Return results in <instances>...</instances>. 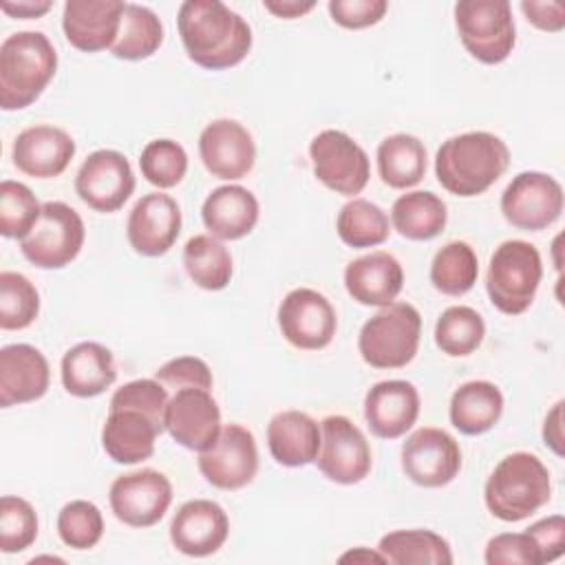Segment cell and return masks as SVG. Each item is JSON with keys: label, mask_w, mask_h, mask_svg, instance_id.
<instances>
[{"label": "cell", "mask_w": 565, "mask_h": 565, "mask_svg": "<svg viewBox=\"0 0 565 565\" xmlns=\"http://www.w3.org/2000/svg\"><path fill=\"white\" fill-rule=\"evenodd\" d=\"M188 57L207 71L241 64L252 49V29L236 11L218 0H185L177 15Z\"/></svg>", "instance_id": "1"}, {"label": "cell", "mask_w": 565, "mask_h": 565, "mask_svg": "<svg viewBox=\"0 0 565 565\" xmlns=\"http://www.w3.org/2000/svg\"><path fill=\"white\" fill-rule=\"evenodd\" d=\"M510 166L505 141L486 130H470L446 139L435 157V177L439 185L455 196H477Z\"/></svg>", "instance_id": "2"}, {"label": "cell", "mask_w": 565, "mask_h": 565, "mask_svg": "<svg viewBox=\"0 0 565 565\" xmlns=\"http://www.w3.org/2000/svg\"><path fill=\"white\" fill-rule=\"evenodd\" d=\"M57 53L42 31H18L0 44V106L22 110L49 86Z\"/></svg>", "instance_id": "3"}, {"label": "cell", "mask_w": 565, "mask_h": 565, "mask_svg": "<svg viewBox=\"0 0 565 565\" xmlns=\"http://www.w3.org/2000/svg\"><path fill=\"white\" fill-rule=\"evenodd\" d=\"M552 494L550 470L532 452L505 455L490 472L483 501L492 516L516 523L541 510Z\"/></svg>", "instance_id": "4"}, {"label": "cell", "mask_w": 565, "mask_h": 565, "mask_svg": "<svg viewBox=\"0 0 565 565\" xmlns=\"http://www.w3.org/2000/svg\"><path fill=\"white\" fill-rule=\"evenodd\" d=\"M543 278L539 249L527 241H503L490 256L486 291L490 302L505 316L530 309Z\"/></svg>", "instance_id": "5"}, {"label": "cell", "mask_w": 565, "mask_h": 565, "mask_svg": "<svg viewBox=\"0 0 565 565\" xmlns=\"http://www.w3.org/2000/svg\"><path fill=\"white\" fill-rule=\"evenodd\" d=\"M419 338V311L411 302H391L362 324L358 351L373 369H402L417 355Z\"/></svg>", "instance_id": "6"}, {"label": "cell", "mask_w": 565, "mask_h": 565, "mask_svg": "<svg viewBox=\"0 0 565 565\" xmlns=\"http://www.w3.org/2000/svg\"><path fill=\"white\" fill-rule=\"evenodd\" d=\"M455 26L466 51L481 64H501L516 42L512 7L505 0H461Z\"/></svg>", "instance_id": "7"}, {"label": "cell", "mask_w": 565, "mask_h": 565, "mask_svg": "<svg viewBox=\"0 0 565 565\" xmlns=\"http://www.w3.org/2000/svg\"><path fill=\"white\" fill-rule=\"evenodd\" d=\"M84 238L86 227L82 216L62 201H46L40 221L20 241V252L40 269H62L77 258Z\"/></svg>", "instance_id": "8"}, {"label": "cell", "mask_w": 565, "mask_h": 565, "mask_svg": "<svg viewBox=\"0 0 565 565\" xmlns=\"http://www.w3.org/2000/svg\"><path fill=\"white\" fill-rule=\"evenodd\" d=\"M309 157L316 179L335 194L355 196L369 183V154L342 130L318 132L309 143Z\"/></svg>", "instance_id": "9"}, {"label": "cell", "mask_w": 565, "mask_h": 565, "mask_svg": "<svg viewBox=\"0 0 565 565\" xmlns=\"http://www.w3.org/2000/svg\"><path fill=\"white\" fill-rule=\"evenodd\" d=\"M561 212L563 188L545 172H519L501 194V214L516 230L541 232L556 223Z\"/></svg>", "instance_id": "10"}, {"label": "cell", "mask_w": 565, "mask_h": 565, "mask_svg": "<svg viewBox=\"0 0 565 565\" xmlns=\"http://www.w3.org/2000/svg\"><path fill=\"white\" fill-rule=\"evenodd\" d=\"M320 450L316 463L335 483L353 486L371 472V446L364 433L344 415H329L320 422Z\"/></svg>", "instance_id": "11"}, {"label": "cell", "mask_w": 565, "mask_h": 565, "mask_svg": "<svg viewBox=\"0 0 565 565\" xmlns=\"http://www.w3.org/2000/svg\"><path fill=\"white\" fill-rule=\"evenodd\" d=\"M113 514L130 527H150L159 523L172 503L170 479L152 468L119 475L108 490Z\"/></svg>", "instance_id": "12"}, {"label": "cell", "mask_w": 565, "mask_h": 565, "mask_svg": "<svg viewBox=\"0 0 565 565\" xmlns=\"http://www.w3.org/2000/svg\"><path fill=\"white\" fill-rule=\"evenodd\" d=\"M278 327L291 347L320 351L331 344L338 329V316L327 296L309 287H298L278 305Z\"/></svg>", "instance_id": "13"}, {"label": "cell", "mask_w": 565, "mask_h": 565, "mask_svg": "<svg viewBox=\"0 0 565 565\" xmlns=\"http://www.w3.org/2000/svg\"><path fill=\"white\" fill-rule=\"evenodd\" d=\"M199 470L218 490H241L258 472V448L252 430L241 424H225L216 441L199 452Z\"/></svg>", "instance_id": "14"}, {"label": "cell", "mask_w": 565, "mask_h": 565, "mask_svg": "<svg viewBox=\"0 0 565 565\" xmlns=\"http://www.w3.org/2000/svg\"><path fill=\"white\" fill-rule=\"evenodd\" d=\"M402 470L422 488L448 486L461 470V448L444 428H417L402 444Z\"/></svg>", "instance_id": "15"}, {"label": "cell", "mask_w": 565, "mask_h": 565, "mask_svg": "<svg viewBox=\"0 0 565 565\" xmlns=\"http://www.w3.org/2000/svg\"><path fill=\"white\" fill-rule=\"evenodd\" d=\"M75 192L95 212H117L135 192L130 161L117 150L90 152L75 174Z\"/></svg>", "instance_id": "16"}, {"label": "cell", "mask_w": 565, "mask_h": 565, "mask_svg": "<svg viewBox=\"0 0 565 565\" xmlns=\"http://www.w3.org/2000/svg\"><path fill=\"white\" fill-rule=\"evenodd\" d=\"M221 408L207 388L174 391L166 408V430L170 437L188 448L203 452L221 433Z\"/></svg>", "instance_id": "17"}, {"label": "cell", "mask_w": 565, "mask_h": 565, "mask_svg": "<svg viewBox=\"0 0 565 565\" xmlns=\"http://www.w3.org/2000/svg\"><path fill=\"white\" fill-rule=\"evenodd\" d=\"M199 154L212 177L238 181L256 163V143L236 119H214L199 135Z\"/></svg>", "instance_id": "18"}, {"label": "cell", "mask_w": 565, "mask_h": 565, "mask_svg": "<svg viewBox=\"0 0 565 565\" xmlns=\"http://www.w3.org/2000/svg\"><path fill=\"white\" fill-rule=\"evenodd\" d=\"M181 232L179 203L163 192L143 194L130 210L126 236L130 247L148 258L170 252Z\"/></svg>", "instance_id": "19"}, {"label": "cell", "mask_w": 565, "mask_h": 565, "mask_svg": "<svg viewBox=\"0 0 565 565\" xmlns=\"http://www.w3.org/2000/svg\"><path fill=\"white\" fill-rule=\"evenodd\" d=\"M126 2L121 0H68L62 13V29L68 44L82 53L113 49Z\"/></svg>", "instance_id": "20"}, {"label": "cell", "mask_w": 565, "mask_h": 565, "mask_svg": "<svg viewBox=\"0 0 565 565\" xmlns=\"http://www.w3.org/2000/svg\"><path fill=\"white\" fill-rule=\"evenodd\" d=\"M230 534L225 510L210 499L185 501L170 521V541L185 556H210L223 547Z\"/></svg>", "instance_id": "21"}, {"label": "cell", "mask_w": 565, "mask_h": 565, "mask_svg": "<svg viewBox=\"0 0 565 565\" xmlns=\"http://www.w3.org/2000/svg\"><path fill=\"white\" fill-rule=\"evenodd\" d=\"M13 166L33 179L60 177L75 157L73 137L49 124L24 128L13 141Z\"/></svg>", "instance_id": "22"}, {"label": "cell", "mask_w": 565, "mask_h": 565, "mask_svg": "<svg viewBox=\"0 0 565 565\" xmlns=\"http://www.w3.org/2000/svg\"><path fill=\"white\" fill-rule=\"evenodd\" d=\"M364 417L380 439L406 435L419 417V393L406 380H384L373 384L364 397Z\"/></svg>", "instance_id": "23"}, {"label": "cell", "mask_w": 565, "mask_h": 565, "mask_svg": "<svg viewBox=\"0 0 565 565\" xmlns=\"http://www.w3.org/2000/svg\"><path fill=\"white\" fill-rule=\"evenodd\" d=\"M51 369L44 353L31 344L0 349V406L29 404L49 391Z\"/></svg>", "instance_id": "24"}, {"label": "cell", "mask_w": 565, "mask_h": 565, "mask_svg": "<svg viewBox=\"0 0 565 565\" xmlns=\"http://www.w3.org/2000/svg\"><path fill=\"white\" fill-rule=\"evenodd\" d=\"M344 287L364 307H386L395 302L404 287V269L393 254L377 249L353 258L344 267Z\"/></svg>", "instance_id": "25"}, {"label": "cell", "mask_w": 565, "mask_h": 565, "mask_svg": "<svg viewBox=\"0 0 565 565\" xmlns=\"http://www.w3.org/2000/svg\"><path fill=\"white\" fill-rule=\"evenodd\" d=\"M258 199L243 185L227 183L214 188L201 207L205 230L221 241H238L258 223Z\"/></svg>", "instance_id": "26"}, {"label": "cell", "mask_w": 565, "mask_h": 565, "mask_svg": "<svg viewBox=\"0 0 565 565\" xmlns=\"http://www.w3.org/2000/svg\"><path fill=\"white\" fill-rule=\"evenodd\" d=\"M159 426L143 413L132 408L108 411L102 428V446L115 463H139L152 457Z\"/></svg>", "instance_id": "27"}, {"label": "cell", "mask_w": 565, "mask_h": 565, "mask_svg": "<svg viewBox=\"0 0 565 565\" xmlns=\"http://www.w3.org/2000/svg\"><path fill=\"white\" fill-rule=\"evenodd\" d=\"M320 424L302 411L276 413L267 424V446L276 463L300 468L316 461L320 450Z\"/></svg>", "instance_id": "28"}, {"label": "cell", "mask_w": 565, "mask_h": 565, "mask_svg": "<svg viewBox=\"0 0 565 565\" xmlns=\"http://www.w3.org/2000/svg\"><path fill=\"white\" fill-rule=\"evenodd\" d=\"M62 384L75 397L102 395L117 380L113 353L99 342H79L62 358Z\"/></svg>", "instance_id": "29"}, {"label": "cell", "mask_w": 565, "mask_h": 565, "mask_svg": "<svg viewBox=\"0 0 565 565\" xmlns=\"http://www.w3.org/2000/svg\"><path fill=\"white\" fill-rule=\"evenodd\" d=\"M503 413V395L497 384L488 380H472L461 384L450 397V424L463 435L488 433Z\"/></svg>", "instance_id": "30"}, {"label": "cell", "mask_w": 565, "mask_h": 565, "mask_svg": "<svg viewBox=\"0 0 565 565\" xmlns=\"http://www.w3.org/2000/svg\"><path fill=\"white\" fill-rule=\"evenodd\" d=\"M375 159L382 183L393 190L413 188L426 174V148L415 135L397 132L382 139Z\"/></svg>", "instance_id": "31"}, {"label": "cell", "mask_w": 565, "mask_h": 565, "mask_svg": "<svg viewBox=\"0 0 565 565\" xmlns=\"http://www.w3.org/2000/svg\"><path fill=\"white\" fill-rule=\"evenodd\" d=\"M446 203L428 190L406 192L397 196L391 207L393 227L408 241H430L439 236L446 227Z\"/></svg>", "instance_id": "32"}, {"label": "cell", "mask_w": 565, "mask_h": 565, "mask_svg": "<svg viewBox=\"0 0 565 565\" xmlns=\"http://www.w3.org/2000/svg\"><path fill=\"white\" fill-rule=\"evenodd\" d=\"M377 552L393 565H450L452 550L433 530H395L380 539Z\"/></svg>", "instance_id": "33"}, {"label": "cell", "mask_w": 565, "mask_h": 565, "mask_svg": "<svg viewBox=\"0 0 565 565\" xmlns=\"http://www.w3.org/2000/svg\"><path fill=\"white\" fill-rule=\"evenodd\" d=\"M183 267L190 280L205 291L225 289L234 271L230 249L212 234H196L188 238L183 247Z\"/></svg>", "instance_id": "34"}, {"label": "cell", "mask_w": 565, "mask_h": 565, "mask_svg": "<svg viewBox=\"0 0 565 565\" xmlns=\"http://www.w3.org/2000/svg\"><path fill=\"white\" fill-rule=\"evenodd\" d=\"M163 42V24L157 13L143 4L126 2L119 35L110 49L117 60L139 62L159 51Z\"/></svg>", "instance_id": "35"}, {"label": "cell", "mask_w": 565, "mask_h": 565, "mask_svg": "<svg viewBox=\"0 0 565 565\" xmlns=\"http://www.w3.org/2000/svg\"><path fill=\"white\" fill-rule=\"evenodd\" d=\"M335 230L344 245L362 249L382 245L391 234V223L380 205L366 199H351L340 207Z\"/></svg>", "instance_id": "36"}, {"label": "cell", "mask_w": 565, "mask_h": 565, "mask_svg": "<svg viewBox=\"0 0 565 565\" xmlns=\"http://www.w3.org/2000/svg\"><path fill=\"white\" fill-rule=\"evenodd\" d=\"M479 276V260L466 241H450L430 263V282L444 296L468 294Z\"/></svg>", "instance_id": "37"}, {"label": "cell", "mask_w": 565, "mask_h": 565, "mask_svg": "<svg viewBox=\"0 0 565 565\" xmlns=\"http://www.w3.org/2000/svg\"><path fill=\"white\" fill-rule=\"evenodd\" d=\"M486 335L483 318L466 305H455L441 311L435 322V344L450 358H463L479 349Z\"/></svg>", "instance_id": "38"}, {"label": "cell", "mask_w": 565, "mask_h": 565, "mask_svg": "<svg viewBox=\"0 0 565 565\" xmlns=\"http://www.w3.org/2000/svg\"><path fill=\"white\" fill-rule=\"evenodd\" d=\"M40 313L35 285L18 271H0V329L20 331L33 324Z\"/></svg>", "instance_id": "39"}, {"label": "cell", "mask_w": 565, "mask_h": 565, "mask_svg": "<svg viewBox=\"0 0 565 565\" xmlns=\"http://www.w3.org/2000/svg\"><path fill=\"white\" fill-rule=\"evenodd\" d=\"M141 174L159 190L174 188L188 172V152L174 139H152L139 157Z\"/></svg>", "instance_id": "40"}, {"label": "cell", "mask_w": 565, "mask_h": 565, "mask_svg": "<svg viewBox=\"0 0 565 565\" xmlns=\"http://www.w3.org/2000/svg\"><path fill=\"white\" fill-rule=\"evenodd\" d=\"M42 216L38 196L20 181L0 183V234L4 238H24Z\"/></svg>", "instance_id": "41"}, {"label": "cell", "mask_w": 565, "mask_h": 565, "mask_svg": "<svg viewBox=\"0 0 565 565\" xmlns=\"http://www.w3.org/2000/svg\"><path fill=\"white\" fill-rule=\"evenodd\" d=\"M57 534L73 550H90L104 534L102 510L86 499L68 501L57 514Z\"/></svg>", "instance_id": "42"}, {"label": "cell", "mask_w": 565, "mask_h": 565, "mask_svg": "<svg viewBox=\"0 0 565 565\" xmlns=\"http://www.w3.org/2000/svg\"><path fill=\"white\" fill-rule=\"evenodd\" d=\"M38 539V514L33 505L13 494L0 499V550L15 554Z\"/></svg>", "instance_id": "43"}, {"label": "cell", "mask_w": 565, "mask_h": 565, "mask_svg": "<svg viewBox=\"0 0 565 565\" xmlns=\"http://www.w3.org/2000/svg\"><path fill=\"white\" fill-rule=\"evenodd\" d=\"M170 395L168 388L159 382V380H132L126 382L121 388H117L110 397L108 411H117V408H132L139 411L143 415H148L159 430H166V408H168Z\"/></svg>", "instance_id": "44"}, {"label": "cell", "mask_w": 565, "mask_h": 565, "mask_svg": "<svg viewBox=\"0 0 565 565\" xmlns=\"http://www.w3.org/2000/svg\"><path fill=\"white\" fill-rule=\"evenodd\" d=\"M483 558L488 565H541L539 547L527 532H503L492 536Z\"/></svg>", "instance_id": "45"}, {"label": "cell", "mask_w": 565, "mask_h": 565, "mask_svg": "<svg viewBox=\"0 0 565 565\" xmlns=\"http://www.w3.org/2000/svg\"><path fill=\"white\" fill-rule=\"evenodd\" d=\"M154 380H159L172 393L190 386L212 391L214 384L210 366L196 355H179L168 360L163 366L154 371Z\"/></svg>", "instance_id": "46"}, {"label": "cell", "mask_w": 565, "mask_h": 565, "mask_svg": "<svg viewBox=\"0 0 565 565\" xmlns=\"http://www.w3.org/2000/svg\"><path fill=\"white\" fill-rule=\"evenodd\" d=\"M388 9L386 0H331L329 15L344 29H366L377 24Z\"/></svg>", "instance_id": "47"}, {"label": "cell", "mask_w": 565, "mask_h": 565, "mask_svg": "<svg viewBox=\"0 0 565 565\" xmlns=\"http://www.w3.org/2000/svg\"><path fill=\"white\" fill-rule=\"evenodd\" d=\"M525 532L534 539V543L539 547L541 563H552L563 554V550H565V519L561 514L539 519Z\"/></svg>", "instance_id": "48"}, {"label": "cell", "mask_w": 565, "mask_h": 565, "mask_svg": "<svg viewBox=\"0 0 565 565\" xmlns=\"http://www.w3.org/2000/svg\"><path fill=\"white\" fill-rule=\"evenodd\" d=\"M521 11L527 22H532L541 31L558 33L565 26V7L563 2H536V0H523Z\"/></svg>", "instance_id": "49"}, {"label": "cell", "mask_w": 565, "mask_h": 565, "mask_svg": "<svg viewBox=\"0 0 565 565\" xmlns=\"http://www.w3.org/2000/svg\"><path fill=\"white\" fill-rule=\"evenodd\" d=\"M543 441L554 455L563 457V399L556 402L552 411L545 415Z\"/></svg>", "instance_id": "50"}, {"label": "cell", "mask_w": 565, "mask_h": 565, "mask_svg": "<svg viewBox=\"0 0 565 565\" xmlns=\"http://www.w3.org/2000/svg\"><path fill=\"white\" fill-rule=\"evenodd\" d=\"M53 2L49 0H20V2H0V9L11 15V18H18V20H31V18H40L44 15L46 11H51Z\"/></svg>", "instance_id": "51"}, {"label": "cell", "mask_w": 565, "mask_h": 565, "mask_svg": "<svg viewBox=\"0 0 565 565\" xmlns=\"http://www.w3.org/2000/svg\"><path fill=\"white\" fill-rule=\"evenodd\" d=\"M263 7L274 13L276 18H285V20H294V18H300L305 13H309L316 2L313 0H263Z\"/></svg>", "instance_id": "52"}, {"label": "cell", "mask_w": 565, "mask_h": 565, "mask_svg": "<svg viewBox=\"0 0 565 565\" xmlns=\"http://www.w3.org/2000/svg\"><path fill=\"white\" fill-rule=\"evenodd\" d=\"M347 561H353V563H358V561H364V563H369V561L386 563L380 552H371V550H366V547H355V550L342 554V556H340V563H347Z\"/></svg>", "instance_id": "53"}]
</instances>
